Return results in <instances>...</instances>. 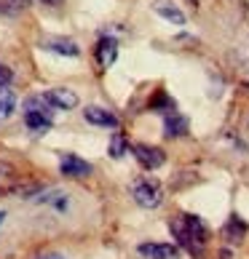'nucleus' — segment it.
Here are the masks:
<instances>
[{
  "label": "nucleus",
  "mask_w": 249,
  "mask_h": 259,
  "mask_svg": "<svg viewBox=\"0 0 249 259\" xmlns=\"http://www.w3.org/2000/svg\"><path fill=\"white\" fill-rule=\"evenodd\" d=\"M16 110V97H14V91L11 89H0V120L3 118H11Z\"/></svg>",
  "instance_id": "nucleus-14"
},
{
  "label": "nucleus",
  "mask_w": 249,
  "mask_h": 259,
  "mask_svg": "<svg viewBox=\"0 0 249 259\" xmlns=\"http://www.w3.org/2000/svg\"><path fill=\"white\" fill-rule=\"evenodd\" d=\"M8 83H11V70L0 64V89H3V85H8Z\"/></svg>",
  "instance_id": "nucleus-19"
},
{
  "label": "nucleus",
  "mask_w": 249,
  "mask_h": 259,
  "mask_svg": "<svg viewBox=\"0 0 249 259\" xmlns=\"http://www.w3.org/2000/svg\"><path fill=\"white\" fill-rule=\"evenodd\" d=\"M164 128H166V137H185V134H188V118L171 112V115H166Z\"/></svg>",
  "instance_id": "nucleus-12"
},
{
  "label": "nucleus",
  "mask_w": 249,
  "mask_h": 259,
  "mask_svg": "<svg viewBox=\"0 0 249 259\" xmlns=\"http://www.w3.org/2000/svg\"><path fill=\"white\" fill-rule=\"evenodd\" d=\"M41 3H43V6H59L62 0H41Z\"/></svg>",
  "instance_id": "nucleus-21"
},
{
  "label": "nucleus",
  "mask_w": 249,
  "mask_h": 259,
  "mask_svg": "<svg viewBox=\"0 0 249 259\" xmlns=\"http://www.w3.org/2000/svg\"><path fill=\"white\" fill-rule=\"evenodd\" d=\"M131 195L142 208H158L161 200H164V190H161V185L153 179H137L131 185Z\"/></svg>",
  "instance_id": "nucleus-1"
},
{
  "label": "nucleus",
  "mask_w": 249,
  "mask_h": 259,
  "mask_svg": "<svg viewBox=\"0 0 249 259\" xmlns=\"http://www.w3.org/2000/svg\"><path fill=\"white\" fill-rule=\"evenodd\" d=\"M35 259H64V254H59V251H46V254H38Z\"/></svg>",
  "instance_id": "nucleus-20"
},
{
  "label": "nucleus",
  "mask_w": 249,
  "mask_h": 259,
  "mask_svg": "<svg viewBox=\"0 0 249 259\" xmlns=\"http://www.w3.org/2000/svg\"><path fill=\"white\" fill-rule=\"evenodd\" d=\"M183 219H185V225H188L190 233H193L201 243H206V225L201 222L198 217H193V214H183Z\"/></svg>",
  "instance_id": "nucleus-15"
},
{
  "label": "nucleus",
  "mask_w": 249,
  "mask_h": 259,
  "mask_svg": "<svg viewBox=\"0 0 249 259\" xmlns=\"http://www.w3.org/2000/svg\"><path fill=\"white\" fill-rule=\"evenodd\" d=\"M156 14L164 16L166 22H171V24H177V27L185 24V14L180 11L174 3H166V0H158V3H156Z\"/></svg>",
  "instance_id": "nucleus-10"
},
{
  "label": "nucleus",
  "mask_w": 249,
  "mask_h": 259,
  "mask_svg": "<svg viewBox=\"0 0 249 259\" xmlns=\"http://www.w3.org/2000/svg\"><path fill=\"white\" fill-rule=\"evenodd\" d=\"M24 123H27V128H32L38 134H46L51 128V118L49 115H43V112H24Z\"/></svg>",
  "instance_id": "nucleus-13"
},
{
  "label": "nucleus",
  "mask_w": 249,
  "mask_h": 259,
  "mask_svg": "<svg viewBox=\"0 0 249 259\" xmlns=\"http://www.w3.org/2000/svg\"><path fill=\"white\" fill-rule=\"evenodd\" d=\"M126 152H129L126 139H123L121 134H116V137H113V142H110V155L118 160V158H123V155H126Z\"/></svg>",
  "instance_id": "nucleus-18"
},
{
  "label": "nucleus",
  "mask_w": 249,
  "mask_h": 259,
  "mask_svg": "<svg viewBox=\"0 0 249 259\" xmlns=\"http://www.w3.org/2000/svg\"><path fill=\"white\" fill-rule=\"evenodd\" d=\"M134 158L139 160V166L142 168H148V171H156L164 166V150L161 147H150V145H134Z\"/></svg>",
  "instance_id": "nucleus-3"
},
{
  "label": "nucleus",
  "mask_w": 249,
  "mask_h": 259,
  "mask_svg": "<svg viewBox=\"0 0 249 259\" xmlns=\"http://www.w3.org/2000/svg\"><path fill=\"white\" fill-rule=\"evenodd\" d=\"M169 230H171V235L177 238V246H183L185 251H190V254H201V251H204V243H201L198 238L188 230V225H185L183 217H180V219H171Z\"/></svg>",
  "instance_id": "nucleus-2"
},
{
  "label": "nucleus",
  "mask_w": 249,
  "mask_h": 259,
  "mask_svg": "<svg viewBox=\"0 0 249 259\" xmlns=\"http://www.w3.org/2000/svg\"><path fill=\"white\" fill-rule=\"evenodd\" d=\"M190 6H198V0H190Z\"/></svg>",
  "instance_id": "nucleus-23"
},
{
  "label": "nucleus",
  "mask_w": 249,
  "mask_h": 259,
  "mask_svg": "<svg viewBox=\"0 0 249 259\" xmlns=\"http://www.w3.org/2000/svg\"><path fill=\"white\" fill-rule=\"evenodd\" d=\"M14 179H16L14 166H11V163H6V160H0V190H11Z\"/></svg>",
  "instance_id": "nucleus-17"
},
{
  "label": "nucleus",
  "mask_w": 249,
  "mask_h": 259,
  "mask_svg": "<svg viewBox=\"0 0 249 259\" xmlns=\"http://www.w3.org/2000/svg\"><path fill=\"white\" fill-rule=\"evenodd\" d=\"M83 118L91 123V126H102V128H118V118L113 115L110 110L104 107H97V104H91V107L83 110Z\"/></svg>",
  "instance_id": "nucleus-5"
},
{
  "label": "nucleus",
  "mask_w": 249,
  "mask_h": 259,
  "mask_svg": "<svg viewBox=\"0 0 249 259\" xmlns=\"http://www.w3.org/2000/svg\"><path fill=\"white\" fill-rule=\"evenodd\" d=\"M3 219H6V211H0V225H3Z\"/></svg>",
  "instance_id": "nucleus-22"
},
{
  "label": "nucleus",
  "mask_w": 249,
  "mask_h": 259,
  "mask_svg": "<svg viewBox=\"0 0 249 259\" xmlns=\"http://www.w3.org/2000/svg\"><path fill=\"white\" fill-rule=\"evenodd\" d=\"M59 171L64 177H73V179H81V177H89L91 174V163H86L83 158H78V155H62V160H59Z\"/></svg>",
  "instance_id": "nucleus-4"
},
{
  "label": "nucleus",
  "mask_w": 249,
  "mask_h": 259,
  "mask_svg": "<svg viewBox=\"0 0 249 259\" xmlns=\"http://www.w3.org/2000/svg\"><path fill=\"white\" fill-rule=\"evenodd\" d=\"M137 251L145 259H177L180 248L174 243H139Z\"/></svg>",
  "instance_id": "nucleus-6"
},
{
  "label": "nucleus",
  "mask_w": 249,
  "mask_h": 259,
  "mask_svg": "<svg viewBox=\"0 0 249 259\" xmlns=\"http://www.w3.org/2000/svg\"><path fill=\"white\" fill-rule=\"evenodd\" d=\"M223 235H225L228 243H241L244 235H246V225H244L238 217H231V219L225 222V227H223Z\"/></svg>",
  "instance_id": "nucleus-9"
},
{
  "label": "nucleus",
  "mask_w": 249,
  "mask_h": 259,
  "mask_svg": "<svg viewBox=\"0 0 249 259\" xmlns=\"http://www.w3.org/2000/svg\"><path fill=\"white\" fill-rule=\"evenodd\" d=\"M43 49H49L54 54H64V56H78L81 49H78V43L75 40H64V37H54V40H46L43 43Z\"/></svg>",
  "instance_id": "nucleus-11"
},
{
  "label": "nucleus",
  "mask_w": 249,
  "mask_h": 259,
  "mask_svg": "<svg viewBox=\"0 0 249 259\" xmlns=\"http://www.w3.org/2000/svg\"><path fill=\"white\" fill-rule=\"evenodd\" d=\"M46 99L51 102V107L56 110H73L78 104V94L70 91V89H51L46 91Z\"/></svg>",
  "instance_id": "nucleus-7"
},
{
  "label": "nucleus",
  "mask_w": 249,
  "mask_h": 259,
  "mask_svg": "<svg viewBox=\"0 0 249 259\" xmlns=\"http://www.w3.org/2000/svg\"><path fill=\"white\" fill-rule=\"evenodd\" d=\"M49 107H51V102L46 97H30L24 102V112H43V115H49Z\"/></svg>",
  "instance_id": "nucleus-16"
},
{
  "label": "nucleus",
  "mask_w": 249,
  "mask_h": 259,
  "mask_svg": "<svg viewBox=\"0 0 249 259\" xmlns=\"http://www.w3.org/2000/svg\"><path fill=\"white\" fill-rule=\"evenodd\" d=\"M118 59V43L113 40V37H102V40L97 43V62L99 67H113V62Z\"/></svg>",
  "instance_id": "nucleus-8"
}]
</instances>
